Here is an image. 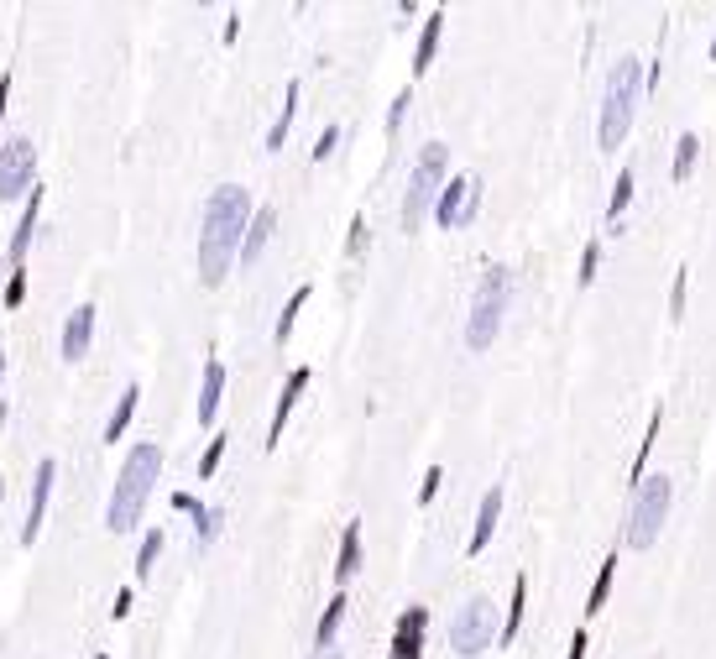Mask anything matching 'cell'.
<instances>
[{
	"mask_svg": "<svg viewBox=\"0 0 716 659\" xmlns=\"http://www.w3.org/2000/svg\"><path fill=\"white\" fill-rule=\"evenodd\" d=\"M136 403H142V388L131 382V388H126L121 398H115L110 419H105V440H121V435H126V424H131V414H136Z\"/></svg>",
	"mask_w": 716,
	"mask_h": 659,
	"instance_id": "22",
	"label": "cell"
},
{
	"mask_svg": "<svg viewBox=\"0 0 716 659\" xmlns=\"http://www.w3.org/2000/svg\"><path fill=\"white\" fill-rule=\"evenodd\" d=\"M696 157H701V136L685 131L680 142H675V168H669V178H675V184H685V178L696 173Z\"/></svg>",
	"mask_w": 716,
	"mask_h": 659,
	"instance_id": "25",
	"label": "cell"
},
{
	"mask_svg": "<svg viewBox=\"0 0 716 659\" xmlns=\"http://www.w3.org/2000/svg\"><path fill=\"white\" fill-rule=\"evenodd\" d=\"M199 508H204V503H199L194 492H173V513H189V518H194Z\"/></svg>",
	"mask_w": 716,
	"mask_h": 659,
	"instance_id": "39",
	"label": "cell"
},
{
	"mask_svg": "<svg viewBox=\"0 0 716 659\" xmlns=\"http://www.w3.org/2000/svg\"><path fill=\"white\" fill-rule=\"evenodd\" d=\"M612 581H617V555H607V560H602V571H596V586H591V597H586V612H591V618L607 607V597H612Z\"/></svg>",
	"mask_w": 716,
	"mask_h": 659,
	"instance_id": "27",
	"label": "cell"
},
{
	"mask_svg": "<svg viewBox=\"0 0 716 659\" xmlns=\"http://www.w3.org/2000/svg\"><path fill=\"white\" fill-rule=\"evenodd\" d=\"M0 503H6V482H0Z\"/></svg>",
	"mask_w": 716,
	"mask_h": 659,
	"instance_id": "45",
	"label": "cell"
},
{
	"mask_svg": "<svg viewBox=\"0 0 716 659\" xmlns=\"http://www.w3.org/2000/svg\"><path fill=\"white\" fill-rule=\"evenodd\" d=\"M440 37H445V11L434 6L429 21H424V32H419V48H413V74H429L434 53H440Z\"/></svg>",
	"mask_w": 716,
	"mask_h": 659,
	"instance_id": "17",
	"label": "cell"
},
{
	"mask_svg": "<svg viewBox=\"0 0 716 659\" xmlns=\"http://www.w3.org/2000/svg\"><path fill=\"white\" fill-rule=\"evenodd\" d=\"M669 503H675V482L659 471V476H643V482L633 487V503H628V529H622V539H628V550H649V544L659 539L664 518H669Z\"/></svg>",
	"mask_w": 716,
	"mask_h": 659,
	"instance_id": "6",
	"label": "cell"
},
{
	"mask_svg": "<svg viewBox=\"0 0 716 659\" xmlns=\"http://www.w3.org/2000/svg\"><path fill=\"white\" fill-rule=\"evenodd\" d=\"M596 267H602V241H586V252H581V272H575V278H581V288H591V283H596Z\"/></svg>",
	"mask_w": 716,
	"mask_h": 659,
	"instance_id": "31",
	"label": "cell"
},
{
	"mask_svg": "<svg viewBox=\"0 0 716 659\" xmlns=\"http://www.w3.org/2000/svg\"><path fill=\"white\" fill-rule=\"evenodd\" d=\"M157 476H163V445H131V456L121 461V476H115V492H110V508H105V529L110 534H136L147 513V497L157 487Z\"/></svg>",
	"mask_w": 716,
	"mask_h": 659,
	"instance_id": "2",
	"label": "cell"
},
{
	"mask_svg": "<svg viewBox=\"0 0 716 659\" xmlns=\"http://www.w3.org/2000/svg\"><path fill=\"white\" fill-rule=\"evenodd\" d=\"M63 361H84L89 346H95V304H79L74 314H68V325H63Z\"/></svg>",
	"mask_w": 716,
	"mask_h": 659,
	"instance_id": "13",
	"label": "cell"
},
{
	"mask_svg": "<svg viewBox=\"0 0 716 659\" xmlns=\"http://www.w3.org/2000/svg\"><path fill=\"white\" fill-rule=\"evenodd\" d=\"M220 461H225V429H220V435H215L210 445H204V456H199V476H215V471H220Z\"/></svg>",
	"mask_w": 716,
	"mask_h": 659,
	"instance_id": "32",
	"label": "cell"
},
{
	"mask_svg": "<svg viewBox=\"0 0 716 659\" xmlns=\"http://www.w3.org/2000/svg\"><path fill=\"white\" fill-rule=\"evenodd\" d=\"M502 524V487H487V497H481V508H476V529H471V544H466V555H481L492 544Z\"/></svg>",
	"mask_w": 716,
	"mask_h": 659,
	"instance_id": "14",
	"label": "cell"
},
{
	"mask_svg": "<svg viewBox=\"0 0 716 659\" xmlns=\"http://www.w3.org/2000/svg\"><path fill=\"white\" fill-rule=\"evenodd\" d=\"M272 225H277V210H272V204H262V210L251 215V225H246V241H241V262H257V257H262V246L272 241Z\"/></svg>",
	"mask_w": 716,
	"mask_h": 659,
	"instance_id": "19",
	"label": "cell"
},
{
	"mask_svg": "<svg viewBox=\"0 0 716 659\" xmlns=\"http://www.w3.org/2000/svg\"><path fill=\"white\" fill-rule=\"evenodd\" d=\"M0 377H6V351H0Z\"/></svg>",
	"mask_w": 716,
	"mask_h": 659,
	"instance_id": "44",
	"label": "cell"
},
{
	"mask_svg": "<svg viewBox=\"0 0 716 659\" xmlns=\"http://www.w3.org/2000/svg\"><path fill=\"white\" fill-rule=\"evenodd\" d=\"M157 555H163V529H147V539H142V550H136V581H147V576H152V565H157Z\"/></svg>",
	"mask_w": 716,
	"mask_h": 659,
	"instance_id": "28",
	"label": "cell"
},
{
	"mask_svg": "<svg viewBox=\"0 0 716 659\" xmlns=\"http://www.w3.org/2000/svg\"><path fill=\"white\" fill-rule=\"evenodd\" d=\"M685 293H690V272H675V288H669V320H685Z\"/></svg>",
	"mask_w": 716,
	"mask_h": 659,
	"instance_id": "33",
	"label": "cell"
},
{
	"mask_svg": "<svg viewBox=\"0 0 716 659\" xmlns=\"http://www.w3.org/2000/svg\"><path fill=\"white\" fill-rule=\"evenodd\" d=\"M424 639H429V607H408L403 618L392 623L387 659H424Z\"/></svg>",
	"mask_w": 716,
	"mask_h": 659,
	"instance_id": "10",
	"label": "cell"
},
{
	"mask_svg": "<svg viewBox=\"0 0 716 659\" xmlns=\"http://www.w3.org/2000/svg\"><path fill=\"white\" fill-rule=\"evenodd\" d=\"M659 424H664V408H654V414H649V435L638 440V461H633V487L643 482V466H649V450H654V440H659Z\"/></svg>",
	"mask_w": 716,
	"mask_h": 659,
	"instance_id": "29",
	"label": "cell"
},
{
	"mask_svg": "<svg viewBox=\"0 0 716 659\" xmlns=\"http://www.w3.org/2000/svg\"><path fill=\"white\" fill-rule=\"evenodd\" d=\"M497 607L487 602V597H471L466 607L450 618V649L460 654V659H476V654H487L492 644H497Z\"/></svg>",
	"mask_w": 716,
	"mask_h": 659,
	"instance_id": "7",
	"label": "cell"
},
{
	"mask_svg": "<svg viewBox=\"0 0 716 659\" xmlns=\"http://www.w3.org/2000/svg\"><path fill=\"white\" fill-rule=\"evenodd\" d=\"M131 612V586H121V592H115V618H126Z\"/></svg>",
	"mask_w": 716,
	"mask_h": 659,
	"instance_id": "42",
	"label": "cell"
},
{
	"mask_svg": "<svg viewBox=\"0 0 716 659\" xmlns=\"http://www.w3.org/2000/svg\"><path fill=\"white\" fill-rule=\"evenodd\" d=\"M523 607H528V576H513V602H507V618H502V633H497L502 644H513V639H518V628H523Z\"/></svg>",
	"mask_w": 716,
	"mask_h": 659,
	"instance_id": "23",
	"label": "cell"
},
{
	"mask_svg": "<svg viewBox=\"0 0 716 659\" xmlns=\"http://www.w3.org/2000/svg\"><path fill=\"white\" fill-rule=\"evenodd\" d=\"M361 571V524H345V534H340V550H335V581L345 586Z\"/></svg>",
	"mask_w": 716,
	"mask_h": 659,
	"instance_id": "20",
	"label": "cell"
},
{
	"mask_svg": "<svg viewBox=\"0 0 716 659\" xmlns=\"http://www.w3.org/2000/svg\"><path fill=\"white\" fill-rule=\"evenodd\" d=\"M0 299H6V309H16L21 299H27V272H21V267H11V283L0 288Z\"/></svg>",
	"mask_w": 716,
	"mask_h": 659,
	"instance_id": "35",
	"label": "cell"
},
{
	"mask_svg": "<svg viewBox=\"0 0 716 659\" xmlns=\"http://www.w3.org/2000/svg\"><path fill=\"white\" fill-rule=\"evenodd\" d=\"M643 68L633 53L612 63L607 74V89H602V116H596V147L602 152H617L622 142H628L633 131V116H638V100H643Z\"/></svg>",
	"mask_w": 716,
	"mask_h": 659,
	"instance_id": "3",
	"label": "cell"
},
{
	"mask_svg": "<svg viewBox=\"0 0 716 659\" xmlns=\"http://www.w3.org/2000/svg\"><path fill=\"white\" fill-rule=\"evenodd\" d=\"M251 194L241 184H220L204 204V225H199V283L220 288L230 278V267L241 262V241L251 225Z\"/></svg>",
	"mask_w": 716,
	"mask_h": 659,
	"instance_id": "1",
	"label": "cell"
},
{
	"mask_svg": "<svg viewBox=\"0 0 716 659\" xmlns=\"http://www.w3.org/2000/svg\"><path fill=\"white\" fill-rule=\"evenodd\" d=\"M309 382H314V372L309 367H293L288 372V382H283V393H277V408H272V424H267V450L277 445V440H283V429H288V419H293V408H298V398H304L309 393Z\"/></svg>",
	"mask_w": 716,
	"mask_h": 659,
	"instance_id": "12",
	"label": "cell"
},
{
	"mask_svg": "<svg viewBox=\"0 0 716 659\" xmlns=\"http://www.w3.org/2000/svg\"><path fill=\"white\" fill-rule=\"evenodd\" d=\"M309 293H314L309 283L288 293V304H283V314H277V346H288V340H293V325H298V314H304V304H309Z\"/></svg>",
	"mask_w": 716,
	"mask_h": 659,
	"instance_id": "24",
	"label": "cell"
},
{
	"mask_svg": "<svg viewBox=\"0 0 716 659\" xmlns=\"http://www.w3.org/2000/svg\"><path fill=\"white\" fill-rule=\"evenodd\" d=\"M507 304H513V267L492 262L487 272H481V283L471 293V320H466V346L471 351H487L502 320H507Z\"/></svg>",
	"mask_w": 716,
	"mask_h": 659,
	"instance_id": "4",
	"label": "cell"
},
{
	"mask_svg": "<svg viewBox=\"0 0 716 659\" xmlns=\"http://www.w3.org/2000/svg\"><path fill=\"white\" fill-rule=\"evenodd\" d=\"M53 482H58V466H53V456H42V461H37V471H32V503H27V524H21V544H32V539L42 534V518H48Z\"/></svg>",
	"mask_w": 716,
	"mask_h": 659,
	"instance_id": "11",
	"label": "cell"
},
{
	"mask_svg": "<svg viewBox=\"0 0 716 659\" xmlns=\"http://www.w3.org/2000/svg\"><path fill=\"white\" fill-rule=\"evenodd\" d=\"M6 105H11V68L0 74V121H6Z\"/></svg>",
	"mask_w": 716,
	"mask_h": 659,
	"instance_id": "40",
	"label": "cell"
},
{
	"mask_svg": "<svg viewBox=\"0 0 716 659\" xmlns=\"http://www.w3.org/2000/svg\"><path fill=\"white\" fill-rule=\"evenodd\" d=\"M32 189H37V142L11 136V142H0V204L27 199Z\"/></svg>",
	"mask_w": 716,
	"mask_h": 659,
	"instance_id": "8",
	"label": "cell"
},
{
	"mask_svg": "<svg viewBox=\"0 0 716 659\" xmlns=\"http://www.w3.org/2000/svg\"><path fill=\"white\" fill-rule=\"evenodd\" d=\"M95 659H105V654H95Z\"/></svg>",
	"mask_w": 716,
	"mask_h": 659,
	"instance_id": "47",
	"label": "cell"
},
{
	"mask_svg": "<svg viewBox=\"0 0 716 659\" xmlns=\"http://www.w3.org/2000/svg\"><path fill=\"white\" fill-rule=\"evenodd\" d=\"M440 482H445V471H440V466H429V471H424V482H419V503H424V508L434 503V492H440Z\"/></svg>",
	"mask_w": 716,
	"mask_h": 659,
	"instance_id": "37",
	"label": "cell"
},
{
	"mask_svg": "<svg viewBox=\"0 0 716 659\" xmlns=\"http://www.w3.org/2000/svg\"><path fill=\"white\" fill-rule=\"evenodd\" d=\"M220 398H225V367H220V356H210V361H204V382H199V424L204 429L215 424Z\"/></svg>",
	"mask_w": 716,
	"mask_h": 659,
	"instance_id": "16",
	"label": "cell"
},
{
	"mask_svg": "<svg viewBox=\"0 0 716 659\" xmlns=\"http://www.w3.org/2000/svg\"><path fill=\"white\" fill-rule=\"evenodd\" d=\"M335 147H340V126H325V131H319V142H314V163H325Z\"/></svg>",
	"mask_w": 716,
	"mask_h": 659,
	"instance_id": "36",
	"label": "cell"
},
{
	"mask_svg": "<svg viewBox=\"0 0 716 659\" xmlns=\"http://www.w3.org/2000/svg\"><path fill=\"white\" fill-rule=\"evenodd\" d=\"M298 100H304V84H298V79H288V89H283V110H277V121H272V131H267V152H277V147L288 142L293 116H298Z\"/></svg>",
	"mask_w": 716,
	"mask_h": 659,
	"instance_id": "18",
	"label": "cell"
},
{
	"mask_svg": "<svg viewBox=\"0 0 716 659\" xmlns=\"http://www.w3.org/2000/svg\"><path fill=\"white\" fill-rule=\"evenodd\" d=\"M345 592H335L330 602H325V612H319V628H314V644L319 649H335V633H340V623H345Z\"/></svg>",
	"mask_w": 716,
	"mask_h": 659,
	"instance_id": "21",
	"label": "cell"
},
{
	"mask_svg": "<svg viewBox=\"0 0 716 659\" xmlns=\"http://www.w3.org/2000/svg\"><path fill=\"white\" fill-rule=\"evenodd\" d=\"M408 105H413V95L403 89V95H392V105H387V136H398L403 131V121H408Z\"/></svg>",
	"mask_w": 716,
	"mask_h": 659,
	"instance_id": "34",
	"label": "cell"
},
{
	"mask_svg": "<svg viewBox=\"0 0 716 659\" xmlns=\"http://www.w3.org/2000/svg\"><path fill=\"white\" fill-rule=\"evenodd\" d=\"M450 147L445 142H429L419 157H413L408 168V189H403V231H419L424 215L434 210V199H440V189L450 184Z\"/></svg>",
	"mask_w": 716,
	"mask_h": 659,
	"instance_id": "5",
	"label": "cell"
},
{
	"mask_svg": "<svg viewBox=\"0 0 716 659\" xmlns=\"http://www.w3.org/2000/svg\"><path fill=\"white\" fill-rule=\"evenodd\" d=\"M633 184H638L633 168H622V173H617V184H612V199H607V225H617L622 215H628V204H633Z\"/></svg>",
	"mask_w": 716,
	"mask_h": 659,
	"instance_id": "26",
	"label": "cell"
},
{
	"mask_svg": "<svg viewBox=\"0 0 716 659\" xmlns=\"http://www.w3.org/2000/svg\"><path fill=\"white\" fill-rule=\"evenodd\" d=\"M565 659H586V628H575V639H570V654Z\"/></svg>",
	"mask_w": 716,
	"mask_h": 659,
	"instance_id": "41",
	"label": "cell"
},
{
	"mask_svg": "<svg viewBox=\"0 0 716 659\" xmlns=\"http://www.w3.org/2000/svg\"><path fill=\"white\" fill-rule=\"evenodd\" d=\"M220 524H225V513H220V508H199V513H194V534H199V544H215Z\"/></svg>",
	"mask_w": 716,
	"mask_h": 659,
	"instance_id": "30",
	"label": "cell"
},
{
	"mask_svg": "<svg viewBox=\"0 0 716 659\" xmlns=\"http://www.w3.org/2000/svg\"><path fill=\"white\" fill-rule=\"evenodd\" d=\"M314 659H345V649H319Z\"/></svg>",
	"mask_w": 716,
	"mask_h": 659,
	"instance_id": "43",
	"label": "cell"
},
{
	"mask_svg": "<svg viewBox=\"0 0 716 659\" xmlns=\"http://www.w3.org/2000/svg\"><path fill=\"white\" fill-rule=\"evenodd\" d=\"M361 252H366V220L356 215L351 220V241H345V257H361Z\"/></svg>",
	"mask_w": 716,
	"mask_h": 659,
	"instance_id": "38",
	"label": "cell"
},
{
	"mask_svg": "<svg viewBox=\"0 0 716 659\" xmlns=\"http://www.w3.org/2000/svg\"><path fill=\"white\" fill-rule=\"evenodd\" d=\"M711 58H716V37H711Z\"/></svg>",
	"mask_w": 716,
	"mask_h": 659,
	"instance_id": "46",
	"label": "cell"
},
{
	"mask_svg": "<svg viewBox=\"0 0 716 659\" xmlns=\"http://www.w3.org/2000/svg\"><path fill=\"white\" fill-rule=\"evenodd\" d=\"M37 220H42V189H32L27 199H21V215H16V231H11V267H21V257H27V246L37 236Z\"/></svg>",
	"mask_w": 716,
	"mask_h": 659,
	"instance_id": "15",
	"label": "cell"
},
{
	"mask_svg": "<svg viewBox=\"0 0 716 659\" xmlns=\"http://www.w3.org/2000/svg\"><path fill=\"white\" fill-rule=\"evenodd\" d=\"M476 215H481V178L476 173L450 178L440 189V199H434V225H440V231H466Z\"/></svg>",
	"mask_w": 716,
	"mask_h": 659,
	"instance_id": "9",
	"label": "cell"
}]
</instances>
